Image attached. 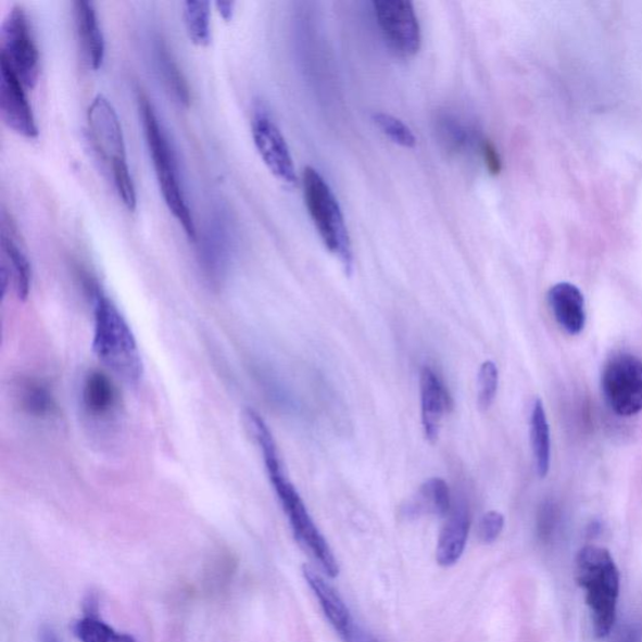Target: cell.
<instances>
[{"label":"cell","mask_w":642,"mask_h":642,"mask_svg":"<svg viewBox=\"0 0 642 642\" xmlns=\"http://www.w3.org/2000/svg\"><path fill=\"white\" fill-rule=\"evenodd\" d=\"M73 632L79 642H137L128 633H122L111 628L99 617L88 615L73 626Z\"/></svg>","instance_id":"24"},{"label":"cell","mask_w":642,"mask_h":642,"mask_svg":"<svg viewBox=\"0 0 642 642\" xmlns=\"http://www.w3.org/2000/svg\"><path fill=\"white\" fill-rule=\"evenodd\" d=\"M469 515L465 506L451 511L442 528L436 552L437 563L443 567L456 565L465 552L469 533Z\"/></svg>","instance_id":"16"},{"label":"cell","mask_w":642,"mask_h":642,"mask_svg":"<svg viewBox=\"0 0 642 642\" xmlns=\"http://www.w3.org/2000/svg\"><path fill=\"white\" fill-rule=\"evenodd\" d=\"M87 118L96 149L112 171L113 182L122 202L134 211L137 205L136 186L128 166L125 136L115 108L108 97L97 95L89 104Z\"/></svg>","instance_id":"5"},{"label":"cell","mask_w":642,"mask_h":642,"mask_svg":"<svg viewBox=\"0 0 642 642\" xmlns=\"http://www.w3.org/2000/svg\"><path fill=\"white\" fill-rule=\"evenodd\" d=\"M601 389L617 416L632 417L642 412V361L630 353L615 354L601 373Z\"/></svg>","instance_id":"7"},{"label":"cell","mask_w":642,"mask_h":642,"mask_svg":"<svg viewBox=\"0 0 642 642\" xmlns=\"http://www.w3.org/2000/svg\"><path fill=\"white\" fill-rule=\"evenodd\" d=\"M303 187L309 215L325 248L340 260L347 273H351L353 269L352 240L335 192L313 167L304 169Z\"/></svg>","instance_id":"6"},{"label":"cell","mask_w":642,"mask_h":642,"mask_svg":"<svg viewBox=\"0 0 642 642\" xmlns=\"http://www.w3.org/2000/svg\"><path fill=\"white\" fill-rule=\"evenodd\" d=\"M0 60L10 66L24 86L34 88L39 75V52L24 8L14 5L0 27Z\"/></svg>","instance_id":"8"},{"label":"cell","mask_w":642,"mask_h":642,"mask_svg":"<svg viewBox=\"0 0 642 642\" xmlns=\"http://www.w3.org/2000/svg\"><path fill=\"white\" fill-rule=\"evenodd\" d=\"M24 88L21 78L0 60V113L4 124L23 137L36 138L37 122Z\"/></svg>","instance_id":"11"},{"label":"cell","mask_w":642,"mask_h":642,"mask_svg":"<svg viewBox=\"0 0 642 642\" xmlns=\"http://www.w3.org/2000/svg\"><path fill=\"white\" fill-rule=\"evenodd\" d=\"M373 8L390 50L403 56L417 54L421 34L413 4L406 0H378Z\"/></svg>","instance_id":"9"},{"label":"cell","mask_w":642,"mask_h":642,"mask_svg":"<svg viewBox=\"0 0 642 642\" xmlns=\"http://www.w3.org/2000/svg\"><path fill=\"white\" fill-rule=\"evenodd\" d=\"M500 373L498 365L487 361L481 365L477 378V403L479 408L487 411L491 408L498 394Z\"/></svg>","instance_id":"26"},{"label":"cell","mask_w":642,"mask_h":642,"mask_svg":"<svg viewBox=\"0 0 642 642\" xmlns=\"http://www.w3.org/2000/svg\"><path fill=\"white\" fill-rule=\"evenodd\" d=\"M451 396L440 377L432 368L420 372L421 426L430 443L440 437L444 413L450 406Z\"/></svg>","instance_id":"12"},{"label":"cell","mask_w":642,"mask_h":642,"mask_svg":"<svg viewBox=\"0 0 642 642\" xmlns=\"http://www.w3.org/2000/svg\"><path fill=\"white\" fill-rule=\"evenodd\" d=\"M558 509L555 503L544 502L538 515V536L541 542L549 543L557 530Z\"/></svg>","instance_id":"27"},{"label":"cell","mask_w":642,"mask_h":642,"mask_svg":"<svg viewBox=\"0 0 642 642\" xmlns=\"http://www.w3.org/2000/svg\"><path fill=\"white\" fill-rule=\"evenodd\" d=\"M2 284L4 292L12 279L15 295L20 300H27L32 288V266L29 259L13 237V232L7 231L4 227L2 232Z\"/></svg>","instance_id":"15"},{"label":"cell","mask_w":642,"mask_h":642,"mask_svg":"<svg viewBox=\"0 0 642 642\" xmlns=\"http://www.w3.org/2000/svg\"><path fill=\"white\" fill-rule=\"evenodd\" d=\"M75 14L79 42L89 66L95 71L100 70L104 61L105 45L96 8L88 0H77Z\"/></svg>","instance_id":"17"},{"label":"cell","mask_w":642,"mask_h":642,"mask_svg":"<svg viewBox=\"0 0 642 642\" xmlns=\"http://www.w3.org/2000/svg\"><path fill=\"white\" fill-rule=\"evenodd\" d=\"M441 133L446 148L460 152L465 149L469 142L467 129L454 118H445L441 125Z\"/></svg>","instance_id":"28"},{"label":"cell","mask_w":642,"mask_h":642,"mask_svg":"<svg viewBox=\"0 0 642 642\" xmlns=\"http://www.w3.org/2000/svg\"><path fill=\"white\" fill-rule=\"evenodd\" d=\"M503 527H505V517L498 511L487 512L479 521V540L484 544H491L500 538Z\"/></svg>","instance_id":"29"},{"label":"cell","mask_w":642,"mask_h":642,"mask_svg":"<svg viewBox=\"0 0 642 642\" xmlns=\"http://www.w3.org/2000/svg\"><path fill=\"white\" fill-rule=\"evenodd\" d=\"M184 22L191 42L205 47L211 42V4L205 0L184 3Z\"/></svg>","instance_id":"22"},{"label":"cell","mask_w":642,"mask_h":642,"mask_svg":"<svg viewBox=\"0 0 642 642\" xmlns=\"http://www.w3.org/2000/svg\"><path fill=\"white\" fill-rule=\"evenodd\" d=\"M413 514H430L449 516L452 511V499L449 484L442 478H429L420 486L416 500L412 502Z\"/></svg>","instance_id":"21"},{"label":"cell","mask_w":642,"mask_h":642,"mask_svg":"<svg viewBox=\"0 0 642 642\" xmlns=\"http://www.w3.org/2000/svg\"><path fill=\"white\" fill-rule=\"evenodd\" d=\"M547 299L559 327L570 336L580 335L587 325V307L580 289L570 282H558L550 289Z\"/></svg>","instance_id":"13"},{"label":"cell","mask_w":642,"mask_h":642,"mask_svg":"<svg viewBox=\"0 0 642 642\" xmlns=\"http://www.w3.org/2000/svg\"><path fill=\"white\" fill-rule=\"evenodd\" d=\"M83 405L89 418L109 419L119 406L118 389L108 374L89 372L83 385Z\"/></svg>","instance_id":"14"},{"label":"cell","mask_w":642,"mask_h":642,"mask_svg":"<svg viewBox=\"0 0 642 642\" xmlns=\"http://www.w3.org/2000/svg\"><path fill=\"white\" fill-rule=\"evenodd\" d=\"M530 436L536 470L541 478L549 475L551 465V433L546 411L541 400H536L530 419Z\"/></svg>","instance_id":"20"},{"label":"cell","mask_w":642,"mask_h":642,"mask_svg":"<svg viewBox=\"0 0 642 642\" xmlns=\"http://www.w3.org/2000/svg\"><path fill=\"white\" fill-rule=\"evenodd\" d=\"M577 582L584 590L593 631L597 638L613 632L620 593V572L606 549L583 547L576 559Z\"/></svg>","instance_id":"3"},{"label":"cell","mask_w":642,"mask_h":642,"mask_svg":"<svg viewBox=\"0 0 642 642\" xmlns=\"http://www.w3.org/2000/svg\"><path fill=\"white\" fill-rule=\"evenodd\" d=\"M303 574L309 587H311L315 596L318 597L325 616L328 617V620L339 631L340 635H343L349 629V626L354 622L343 599L340 597L337 590L325 581L324 577L316 572L313 567L305 565L303 567Z\"/></svg>","instance_id":"18"},{"label":"cell","mask_w":642,"mask_h":642,"mask_svg":"<svg viewBox=\"0 0 642 642\" xmlns=\"http://www.w3.org/2000/svg\"><path fill=\"white\" fill-rule=\"evenodd\" d=\"M39 640L40 642H61L51 628H43L42 631H40Z\"/></svg>","instance_id":"34"},{"label":"cell","mask_w":642,"mask_h":642,"mask_svg":"<svg viewBox=\"0 0 642 642\" xmlns=\"http://www.w3.org/2000/svg\"><path fill=\"white\" fill-rule=\"evenodd\" d=\"M138 104H140L146 142L149 146L162 197H164L171 213L182 226L187 238L197 241V226H194L191 210L187 205L180 176H178L175 153L171 149L164 128L160 125L149 97L141 93L138 97Z\"/></svg>","instance_id":"4"},{"label":"cell","mask_w":642,"mask_h":642,"mask_svg":"<svg viewBox=\"0 0 642 642\" xmlns=\"http://www.w3.org/2000/svg\"><path fill=\"white\" fill-rule=\"evenodd\" d=\"M156 55L159 68L167 87L173 91L178 101L185 105H189L191 101L189 85H187L184 73L180 67H178L173 53H169V50L164 42L158 43Z\"/></svg>","instance_id":"23"},{"label":"cell","mask_w":642,"mask_h":642,"mask_svg":"<svg viewBox=\"0 0 642 642\" xmlns=\"http://www.w3.org/2000/svg\"><path fill=\"white\" fill-rule=\"evenodd\" d=\"M17 400L23 412L35 418H48L56 411L50 386L37 378H23L17 385Z\"/></svg>","instance_id":"19"},{"label":"cell","mask_w":642,"mask_h":642,"mask_svg":"<svg viewBox=\"0 0 642 642\" xmlns=\"http://www.w3.org/2000/svg\"><path fill=\"white\" fill-rule=\"evenodd\" d=\"M481 151L487 171L493 176L499 175L502 169V160L494 143L484 140L481 144Z\"/></svg>","instance_id":"30"},{"label":"cell","mask_w":642,"mask_h":642,"mask_svg":"<svg viewBox=\"0 0 642 642\" xmlns=\"http://www.w3.org/2000/svg\"><path fill=\"white\" fill-rule=\"evenodd\" d=\"M341 637L344 638L345 642H380L370 632L365 631L354 622L349 626V629Z\"/></svg>","instance_id":"32"},{"label":"cell","mask_w":642,"mask_h":642,"mask_svg":"<svg viewBox=\"0 0 642 642\" xmlns=\"http://www.w3.org/2000/svg\"><path fill=\"white\" fill-rule=\"evenodd\" d=\"M243 423H246L249 435L263 453L267 476H269L273 489L278 495L284 514L289 519L297 541L318 561L325 574L335 579L340 571L338 561L332 554L328 541L314 524L295 486L290 482L269 426L256 411L250 408L243 413Z\"/></svg>","instance_id":"1"},{"label":"cell","mask_w":642,"mask_h":642,"mask_svg":"<svg viewBox=\"0 0 642 642\" xmlns=\"http://www.w3.org/2000/svg\"><path fill=\"white\" fill-rule=\"evenodd\" d=\"M373 122L380 129V133L389 138L390 141L404 149H413L417 143V138L412 129L400 118L388 115L385 112H376L373 115Z\"/></svg>","instance_id":"25"},{"label":"cell","mask_w":642,"mask_h":642,"mask_svg":"<svg viewBox=\"0 0 642 642\" xmlns=\"http://www.w3.org/2000/svg\"><path fill=\"white\" fill-rule=\"evenodd\" d=\"M216 10L218 13H221L222 17L229 22L230 20H232L234 17V12H235V3L230 2V0H227V2H224V0H218V2H216Z\"/></svg>","instance_id":"33"},{"label":"cell","mask_w":642,"mask_h":642,"mask_svg":"<svg viewBox=\"0 0 642 642\" xmlns=\"http://www.w3.org/2000/svg\"><path fill=\"white\" fill-rule=\"evenodd\" d=\"M613 642H642V625L626 622L614 633Z\"/></svg>","instance_id":"31"},{"label":"cell","mask_w":642,"mask_h":642,"mask_svg":"<svg viewBox=\"0 0 642 642\" xmlns=\"http://www.w3.org/2000/svg\"><path fill=\"white\" fill-rule=\"evenodd\" d=\"M93 304V352L116 377L137 385L143 377L140 348L131 327L99 284L88 281Z\"/></svg>","instance_id":"2"},{"label":"cell","mask_w":642,"mask_h":642,"mask_svg":"<svg viewBox=\"0 0 642 642\" xmlns=\"http://www.w3.org/2000/svg\"><path fill=\"white\" fill-rule=\"evenodd\" d=\"M251 129L255 148L266 167L282 184L295 186L297 169L286 137L263 105L255 109Z\"/></svg>","instance_id":"10"}]
</instances>
